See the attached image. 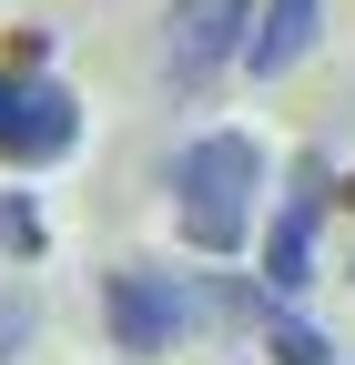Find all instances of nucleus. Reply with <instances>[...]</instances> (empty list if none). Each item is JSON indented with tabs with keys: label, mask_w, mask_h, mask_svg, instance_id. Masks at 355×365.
<instances>
[{
	"label": "nucleus",
	"mask_w": 355,
	"mask_h": 365,
	"mask_svg": "<svg viewBox=\"0 0 355 365\" xmlns=\"http://www.w3.org/2000/svg\"><path fill=\"white\" fill-rule=\"evenodd\" d=\"M254 193H264V143L254 132H203L173 153V223L193 254H244L254 244Z\"/></svg>",
	"instance_id": "nucleus-1"
},
{
	"label": "nucleus",
	"mask_w": 355,
	"mask_h": 365,
	"mask_svg": "<svg viewBox=\"0 0 355 365\" xmlns=\"http://www.w3.org/2000/svg\"><path fill=\"white\" fill-rule=\"evenodd\" d=\"M102 325L122 355H173L203 314H193V284L183 274H163V264H112L102 274Z\"/></svg>",
	"instance_id": "nucleus-2"
},
{
	"label": "nucleus",
	"mask_w": 355,
	"mask_h": 365,
	"mask_svg": "<svg viewBox=\"0 0 355 365\" xmlns=\"http://www.w3.org/2000/svg\"><path fill=\"white\" fill-rule=\"evenodd\" d=\"M254 41V0H173L163 11V81L173 91H213Z\"/></svg>",
	"instance_id": "nucleus-3"
},
{
	"label": "nucleus",
	"mask_w": 355,
	"mask_h": 365,
	"mask_svg": "<svg viewBox=\"0 0 355 365\" xmlns=\"http://www.w3.org/2000/svg\"><path fill=\"white\" fill-rule=\"evenodd\" d=\"M81 143V102L41 71H0V163H61Z\"/></svg>",
	"instance_id": "nucleus-4"
},
{
	"label": "nucleus",
	"mask_w": 355,
	"mask_h": 365,
	"mask_svg": "<svg viewBox=\"0 0 355 365\" xmlns=\"http://www.w3.org/2000/svg\"><path fill=\"white\" fill-rule=\"evenodd\" d=\"M315 223H325V163L304 153L274 234H264V294H304V274H315Z\"/></svg>",
	"instance_id": "nucleus-5"
},
{
	"label": "nucleus",
	"mask_w": 355,
	"mask_h": 365,
	"mask_svg": "<svg viewBox=\"0 0 355 365\" xmlns=\"http://www.w3.org/2000/svg\"><path fill=\"white\" fill-rule=\"evenodd\" d=\"M325 31V0H254V41H244V71L254 81H284Z\"/></svg>",
	"instance_id": "nucleus-6"
},
{
	"label": "nucleus",
	"mask_w": 355,
	"mask_h": 365,
	"mask_svg": "<svg viewBox=\"0 0 355 365\" xmlns=\"http://www.w3.org/2000/svg\"><path fill=\"white\" fill-rule=\"evenodd\" d=\"M264 345H274V365H335L325 325H304V314H264Z\"/></svg>",
	"instance_id": "nucleus-7"
},
{
	"label": "nucleus",
	"mask_w": 355,
	"mask_h": 365,
	"mask_svg": "<svg viewBox=\"0 0 355 365\" xmlns=\"http://www.w3.org/2000/svg\"><path fill=\"white\" fill-rule=\"evenodd\" d=\"M0 244H11V254H41V213L11 193V203H0Z\"/></svg>",
	"instance_id": "nucleus-8"
},
{
	"label": "nucleus",
	"mask_w": 355,
	"mask_h": 365,
	"mask_svg": "<svg viewBox=\"0 0 355 365\" xmlns=\"http://www.w3.org/2000/svg\"><path fill=\"white\" fill-rule=\"evenodd\" d=\"M31 345V294H0V365Z\"/></svg>",
	"instance_id": "nucleus-9"
}]
</instances>
